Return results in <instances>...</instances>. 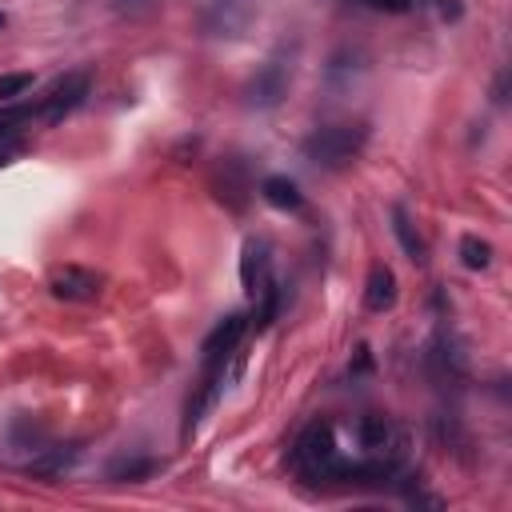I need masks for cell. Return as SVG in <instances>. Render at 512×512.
I'll list each match as a JSON object with an SVG mask.
<instances>
[{"mask_svg": "<svg viewBox=\"0 0 512 512\" xmlns=\"http://www.w3.org/2000/svg\"><path fill=\"white\" fill-rule=\"evenodd\" d=\"M48 292L56 300H68V304H84V300H96L104 292V276L84 268V264H56L48 272Z\"/></svg>", "mask_w": 512, "mask_h": 512, "instance_id": "6", "label": "cell"}, {"mask_svg": "<svg viewBox=\"0 0 512 512\" xmlns=\"http://www.w3.org/2000/svg\"><path fill=\"white\" fill-rule=\"evenodd\" d=\"M360 4H368V8H376V12H408L416 0H360Z\"/></svg>", "mask_w": 512, "mask_h": 512, "instance_id": "19", "label": "cell"}, {"mask_svg": "<svg viewBox=\"0 0 512 512\" xmlns=\"http://www.w3.org/2000/svg\"><path fill=\"white\" fill-rule=\"evenodd\" d=\"M244 332H248V316H244V312H228V316L208 332V340H204V368H224L228 356L240 348Z\"/></svg>", "mask_w": 512, "mask_h": 512, "instance_id": "7", "label": "cell"}, {"mask_svg": "<svg viewBox=\"0 0 512 512\" xmlns=\"http://www.w3.org/2000/svg\"><path fill=\"white\" fill-rule=\"evenodd\" d=\"M4 24H8V16H4V12H0V28H4Z\"/></svg>", "mask_w": 512, "mask_h": 512, "instance_id": "22", "label": "cell"}, {"mask_svg": "<svg viewBox=\"0 0 512 512\" xmlns=\"http://www.w3.org/2000/svg\"><path fill=\"white\" fill-rule=\"evenodd\" d=\"M504 88H508V76L500 72V76H496V88H492V100H496V104H504V100H508V96H504Z\"/></svg>", "mask_w": 512, "mask_h": 512, "instance_id": "21", "label": "cell"}, {"mask_svg": "<svg viewBox=\"0 0 512 512\" xmlns=\"http://www.w3.org/2000/svg\"><path fill=\"white\" fill-rule=\"evenodd\" d=\"M80 456H84V444H52V448H40L24 468L36 476H64L80 464Z\"/></svg>", "mask_w": 512, "mask_h": 512, "instance_id": "12", "label": "cell"}, {"mask_svg": "<svg viewBox=\"0 0 512 512\" xmlns=\"http://www.w3.org/2000/svg\"><path fill=\"white\" fill-rule=\"evenodd\" d=\"M156 468H160V460H152V456H124V460H112L108 464V480L136 484V480H148Z\"/></svg>", "mask_w": 512, "mask_h": 512, "instance_id": "15", "label": "cell"}, {"mask_svg": "<svg viewBox=\"0 0 512 512\" xmlns=\"http://www.w3.org/2000/svg\"><path fill=\"white\" fill-rule=\"evenodd\" d=\"M256 12H260V0H208L200 12V32L216 40H236L248 32Z\"/></svg>", "mask_w": 512, "mask_h": 512, "instance_id": "4", "label": "cell"}, {"mask_svg": "<svg viewBox=\"0 0 512 512\" xmlns=\"http://www.w3.org/2000/svg\"><path fill=\"white\" fill-rule=\"evenodd\" d=\"M28 88H32V72H8V76H0V104H12Z\"/></svg>", "mask_w": 512, "mask_h": 512, "instance_id": "18", "label": "cell"}, {"mask_svg": "<svg viewBox=\"0 0 512 512\" xmlns=\"http://www.w3.org/2000/svg\"><path fill=\"white\" fill-rule=\"evenodd\" d=\"M212 188H216V200L228 204L232 212H240V208L248 204V192H252L248 172H244L240 160H224V164L216 168V176H212Z\"/></svg>", "mask_w": 512, "mask_h": 512, "instance_id": "10", "label": "cell"}, {"mask_svg": "<svg viewBox=\"0 0 512 512\" xmlns=\"http://www.w3.org/2000/svg\"><path fill=\"white\" fill-rule=\"evenodd\" d=\"M296 60V48H288V44H280L260 68H256V76L248 80V88H244V100H248V108H276L284 96H288V84H292V64Z\"/></svg>", "mask_w": 512, "mask_h": 512, "instance_id": "3", "label": "cell"}, {"mask_svg": "<svg viewBox=\"0 0 512 512\" xmlns=\"http://www.w3.org/2000/svg\"><path fill=\"white\" fill-rule=\"evenodd\" d=\"M220 384H224V368H204V380L192 388V396H188V404H184V428H180L184 440L196 436L200 420H204V416L212 412V404L220 400Z\"/></svg>", "mask_w": 512, "mask_h": 512, "instance_id": "9", "label": "cell"}, {"mask_svg": "<svg viewBox=\"0 0 512 512\" xmlns=\"http://www.w3.org/2000/svg\"><path fill=\"white\" fill-rule=\"evenodd\" d=\"M368 140L364 124H324L304 140V160L316 168H348Z\"/></svg>", "mask_w": 512, "mask_h": 512, "instance_id": "2", "label": "cell"}, {"mask_svg": "<svg viewBox=\"0 0 512 512\" xmlns=\"http://www.w3.org/2000/svg\"><path fill=\"white\" fill-rule=\"evenodd\" d=\"M460 12H464L460 0H440V16H444V20H460Z\"/></svg>", "mask_w": 512, "mask_h": 512, "instance_id": "20", "label": "cell"}, {"mask_svg": "<svg viewBox=\"0 0 512 512\" xmlns=\"http://www.w3.org/2000/svg\"><path fill=\"white\" fill-rule=\"evenodd\" d=\"M276 312H280V288H276V280H268L264 284V292H260V308H256V332H264L272 320H276Z\"/></svg>", "mask_w": 512, "mask_h": 512, "instance_id": "17", "label": "cell"}, {"mask_svg": "<svg viewBox=\"0 0 512 512\" xmlns=\"http://www.w3.org/2000/svg\"><path fill=\"white\" fill-rule=\"evenodd\" d=\"M260 196H264L272 208H280V212H300V208H304V192H300L296 180H288V176H264V180H260Z\"/></svg>", "mask_w": 512, "mask_h": 512, "instance_id": "14", "label": "cell"}, {"mask_svg": "<svg viewBox=\"0 0 512 512\" xmlns=\"http://www.w3.org/2000/svg\"><path fill=\"white\" fill-rule=\"evenodd\" d=\"M288 464H292V472L304 484H336V468H340V436H336V424L332 420H312L296 436Z\"/></svg>", "mask_w": 512, "mask_h": 512, "instance_id": "1", "label": "cell"}, {"mask_svg": "<svg viewBox=\"0 0 512 512\" xmlns=\"http://www.w3.org/2000/svg\"><path fill=\"white\" fill-rule=\"evenodd\" d=\"M272 244L264 236H248L244 248H240V284L248 296H260L264 284L272 280Z\"/></svg>", "mask_w": 512, "mask_h": 512, "instance_id": "8", "label": "cell"}, {"mask_svg": "<svg viewBox=\"0 0 512 512\" xmlns=\"http://www.w3.org/2000/svg\"><path fill=\"white\" fill-rule=\"evenodd\" d=\"M460 264H464V268H472V272L488 268V264H492V244L468 232V236L460 240Z\"/></svg>", "mask_w": 512, "mask_h": 512, "instance_id": "16", "label": "cell"}, {"mask_svg": "<svg viewBox=\"0 0 512 512\" xmlns=\"http://www.w3.org/2000/svg\"><path fill=\"white\" fill-rule=\"evenodd\" d=\"M392 232H396V240H400L404 256H408L416 268H424V264H428V240L420 236V228H416V220L408 216V208H404V204H396V208H392Z\"/></svg>", "mask_w": 512, "mask_h": 512, "instance_id": "13", "label": "cell"}, {"mask_svg": "<svg viewBox=\"0 0 512 512\" xmlns=\"http://www.w3.org/2000/svg\"><path fill=\"white\" fill-rule=\"evenodd\" d=\"M396 296H400L396 272L388 264H372L368 280H364V308L368 312H388V308H396Z\"/></svg>", "mask_w": 512, "mask_h": 512, "instance_id": "11", "label": "cell"}, {"mask_svg": "<svg viewBox=\"0 0 512 512\" xmlns=\"http://www.w3.org/2000/svg\"><path fill=\"white\" fill-rule=\"evenodd\" d=\"M88 88H92V72H88V68H76V72L60 76V80H56V84H52V88L32 104V116H40V120L56 124V120H64L68 112H76V108L84 104Z\"/></svg>", "mask_w": 512, "mask_h": 512, "instance_id": "5", "label": "cell"}]
</instances>
